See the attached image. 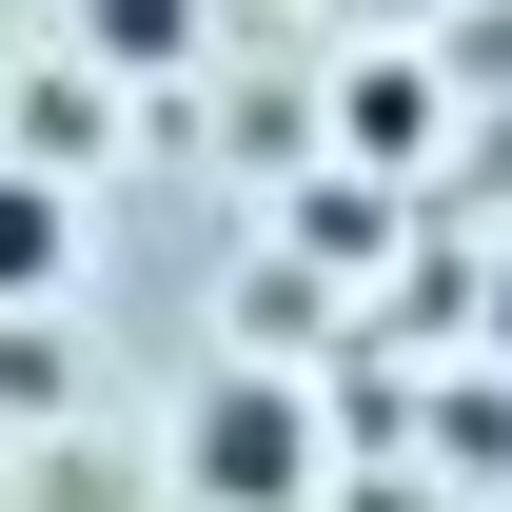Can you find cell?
Returning a JSON list of instances; mask_svg holds the SVG:
<instances>
[{"label": "cell", "mask_w": 512, "mask_h": 512, "mask_svg": "<svg viewBox=\"0 0 512 512\" xmlns=\"http://www.w3.org/2000/svg\"><path fill=\"white\" fill-rule=\"evenodd\" d=\"M493 355H512V296H493Z\"/></svg>", "instance_id": "8992f818"}, {"label": "cell", "mask_w": 512, "mask_h": 512, "mask_svg": "<svg viewBox=\"0 0 512 512\" xmlns=\"http://www.w3.org/2000/svg\"><path fill=\"white\" fill-rule=\"evenodd\" d=\"M375 20H453V0H375Z\"/></svg>", "instance_id": "5b68a950"}, {"label": "cell", "mask_w": 512, "mask_h": 512, "mask_svg": "<svg viewBox=\"0 0 512 512\" xmlns=\"http://www.w3.org/2000/svg\"><path fill=\"white\" fill-rule=\"evenodd\" d=\"M79 60H99V79H158V60H197V0H79Z\"/></svg>", "instance_id": "277c9868"}, {"label": "cell", "mask_w": 512, "mask_h": 512, "mask_svg": "<svg viewBox=\"0 0 512 512\" xmlns=\"http://www.w3.org/2000/svg\"><path fill=\"white\" fill-rule=\"evenodd\" d=\"M178 493H197V512H316V394L217 375V394L178 414Z\"/></svg>", "instance_id": "6da1fadb"}, {"label": "cell", "mask_w": 512, "mask_h": 512, "mask_svg": "<svg viewBox=\"0 0 512 512\" xmlns=\"http://www.w3.org/2000/svg\"><path fill=\"white\" fill-rule=\"evenodd\" d=\"M335 119H355V158H375V178H414V158H434V60H355V99H335Z\"/></svg>", "instance_id": "3957f363"}, {"label": "cell", "mask_w": 512, "mask_h": 512, "mask_svg": "<svg viewBox=\"0 0 512 512\" xmlns=\"http://www.w3.org/2000/svg\"><path fill=\"white\" fill-rule=\"evenodd\" d=\"M79 276V197H60V158H0V316H40Z\"/></svg>", "instance_id": "7a4b0ae2"}]
</instances>
